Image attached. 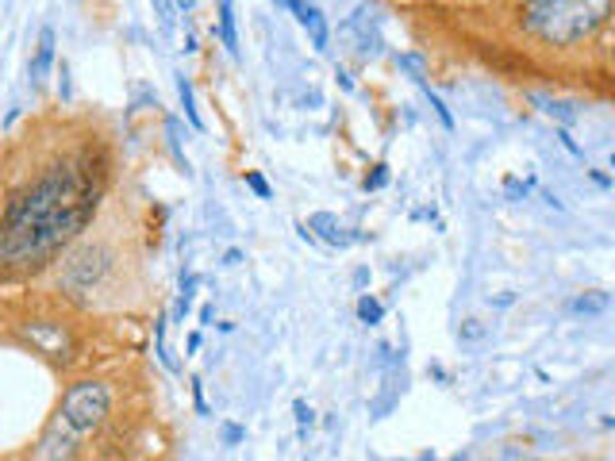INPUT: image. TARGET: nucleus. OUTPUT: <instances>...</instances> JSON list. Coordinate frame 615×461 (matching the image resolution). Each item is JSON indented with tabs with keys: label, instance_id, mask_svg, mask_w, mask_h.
Segmentation results:
<instances>
[{
	"label": "nucleus",
	"instance_id": "nucleus-1",
	"mask_svg": "<svg viewBox=\"0 0 615 461\" xmlns=\"http://www.w3.org/2000/svg\"><path fill=\"white\" fill-rule=\"evenodd\" d=\"M100 181L89 169L65 162L43 173L31 189H23L8 204L0 223V273L39 269L54 258L97 212Z\"/></svg>",
	"mask_w": 615,
	"mask_h": 461
},
{
	"label": "nucleus",
	"instance_id": "nucleus-2",
	"mask_svg": "<svg viewBox=\"0 0 615 461\" xmlns=\"http://www.w3.org/2000/svg\"><path fill=\"white\" fill-rule=\"evenodd\" d=\"M611 16V0H535L527 12V31L538 35L542 43L569 46Z\"/></svg>",
	"mask_w": 615,
	"mask_h": 461
},
{
	"label": "nucleus",
	"instance_id": "nucleus-3",
	"mask_svg": "<svg viewBox=\"0 0 615 461\" xmlns=\"http://www.w3.org/2000/svg\"><path fill=\"white\" fill-rule=\"evenodd\" d=\"M108 408H112L108 384H104V381H77V384H70V389H65L58 416L70 423L77 435H85V430L100 427L104 416H108Z\"/></svg>",
	"mask_w": 615,
	"mask_h": 461
},
{
	"label": "nucleus",
	"instance_id": "nucleus-4",
	"mask_svg": "<svg viewBox=\"0 0 615 461\" xmlns=\"http://www.w3.org/2000/svg\"><path fill=\"white\" fill-rule=\"evenodd\" d=\"M108 254L97 250V246H89V250H81L77 258H70L65 261V273H62V285L65 288H73V293H85V288H92V281L104 273V266H108Z\"/></svg>",
	"mask_w": 615,
	"mask_h": 461
},
{
	"label": "nucleus",
	"instance_id": "nucleus-5",
	"mask_svg": "<svg viewBox=\"0 0 615 461\" xmlns=\"http://www.w3.org/2000/svg\"><path fill=\"white\" fill-rule=\"evenodd\" d=\"M23 338L39 354L54 357V362H70V335H65L58 323H27L23 327Z\"/></svg>",
	"mask_w": 615,
	"mask_h": 461
},
{
	"label": "nucleus",
	"instance_id": "nucleus-6",
	"mask_svg": "<svg viewBox=\"0 0 615 461\" xmlns=\"http://www.w3.org/2000/svg\"><path fill=\"white\" fill-rule=\"evenodd\" d=\"M70 435H77V430H73L70 423L58 416V419L50 423V427H46L39 450H35V454H39V461H70V457H73V438H70Z\"/></svg>",
	"mask_w": 615,
	"mask_h": 461
},
{
	"label": "nucleus",
	"instance_id": "nucleus-7",
	"mask_svg": "<svg viewBox=\"0 0 615 461\" xmlns=\"http://www.w3.org/2000/svg\"><path fill=\"white\" fill-rule=\"evenodd\" d=\"M292 12H296V20L304 23V31H308V39L316 50H327V39H331V31H327V20H323V12H319L316 4H308V0H296L292 4Z\"/></svg>",
	"mask_w": 615,
	"mask_h": 461
},
{
	"label": "nucleus",
	"instance_id": "nucleus-8",
	"mask_svg": "<svg viewBox=\"0 0 615 461\" xmlns=\"http://www.w3.org/2000/svg\"><path fill=\"white\" fill-rule=\"evenodd\" d=\"M308 231H316L323 242H331V246H346V242H354V234H350L331 212H316V215H311V219H308Z\"/></svg>",
	"mask_w": 615,
	"mask_h": 461
},
{
	"label": "nucleus",
	"instance_id": "nucleus-9",
	"mask_svg": "<svg viewBox=\"0 0 615 461\" xmlns=\"http://www.w3.org/2000/svg\"><path fill=\"white\" fill-rule=\"evenodd\" d=\"M50 65H54V27H43L39 43H35V54H31V81H46Z\"/></svg>",
	"mask_w": 615,
	"mask_h": 461
},
{
	"label": "nucleus",
	"instance_id": "nucleus-10",
	"mask_svg": "<svg viewBox=\"0 0 615 461\" xmlns=\"http://www.w3.org/2000/svg\"><path fill=\"white\" fill-rule=\"evenodd\" d=\"M220 39L231 54H239V35H235V8L231 0H220Z\"/></svg>",
	"mask_w": 615,
	"mask_h": 461
},
{
	"label": "nucleus",
	"instance_id": "nucleus-11",
	"mask_svg": "<svg viewBox=\"0 0 615 461\" xmlns=\"http://www.w3.org/2000/svg\"><path fill=\"white\" fill-rule=\"evenodd\" d=\"M611 300H608V293H584V296H577L573 300V312H581V315H596V312H604Z\"/></svg>",
	"mask_w": 615,
	"mask_h": 461
},
{
	"label": "nucleus",
	"instance_id": "nucleus-12",
	"mask_svg": "<svg viewBox=\"0 0 615 461\" xmlns=\"http://www.w3.org/2000/svg\"><path fill=\"white\" fill-rule=\"evenodd\" d=\"M358 319H362V323H369V327H377V323L385 319V308L377 304L373 296H362V300H358Z\"/></svg>",
	"mask_w": 615,
	"mask_h": 461
},
{
	"label": "nucleus",
	"instance_id": "nucleus-13",
	"mask_svg": "<svg viewBox=\"0 0 615 461\" xmlns=\"http://www.w3.org/2000/svg\"><path fill=\"white\" fill-rule=\"evenodd\" d=\"M177 92H181V108H185V119L193 124L196 131H204V124H200V116H196V108H193V85H188L185 77L177 81Z\"/></svg>",
	"mask_w": 615,
	"mask_h": 461
},
{
	"label": "nucleus",
	"instance_id": "nucleus-14",
	"mask_svg": "<svg viewBox=\"0 0 615 461\" xmlns=\"http://www.w3.org/2000/svg\"><path fill=\"white\" fill-rule=\"evenodd\" d=\"M538 104H542V112H546V116L562 119V124H573V119H577L573 104H562V100H538Z\"/></svg>",
	"mask_w": 615,
	"mask_h": 461
},
{
	"label": "nucleus",
	"instance_id": "nucleus-15",
	"mask_svg": "<svg viewBox=\"0 0 615 461\" xmlns=\"http://www.w3.org/2000/svg\"><path fill=\"white\" fill-rule=\"evenodd\" d=\"M193 288H196V277H185L181 281V300H177V319H185L188 308H193Z\"/></svg>",
	"mask_w": 615,
	"mask_h": 461
},
{
	"label": "nucleus",
	"instance_id": "nucleus-16",
	"mask_svg": "<svg viewBox=\"0 0 615 461\" xmlns=\"http://www.w3.org/2000/svg\"><path fill=\"white\" fill-rule=\"evenodd\" d=\"M246 185H250V189L258 192L262 200H269V196H273V189H269V181H266V177H262V173H246Z\"/></svg>",
	"mask_w": 615,
	"mask_h": 461
},
{
	"label": "nucleus",
	"instance_id": "nucleus-17",
	"mask_svg": "<svg viewBox=\"0 0 615 461\" xmlns=\"http://www.w3.org/2000/svg\"><path fill=\"white\" fill-rule=\"evenodd\" d=\"M381 185H389V166H377L373 177H365V192L369 189H381Z\"/></svg>",
	"mask_w": 615,
	"mask_h": 461
},
{
	"label": "nucleus",
	"instance_id": "nucleus-18",
	"mask_svg": "<svg viewBox=\"0 0 615 461\" xmlns=\"http://www.w3.org/2000/svg\"><path fill=\"white\" fill-rule=\"evenodd\" d=\"M242 435H246L242 427H235V423H223V442H227V446H235V442H242Z\"/></svg>",
	"mask_w": 615,
	"mask_h": 461
},
{
	"label": "nucleus",
	"instance_id": "nucleus-19",
	"mask_svg": "<svg viewBox=\"0 0 615 461\" xmlns=\"http://www.w3.org/2000/svg\"><path fill=\"white\" fill-rule=\"evenodd\" d=\"M154 8H158V20H162V27L173 23V8H169V0H154Z\"/></svg>",
	"mask_w": 615,
	"mask_h": 461
},
{
	"label": "nucleus",
	"instance_id": "nucleus-20",
	"mask_svg": "<svg viewBox=\"0 0 615 461\" xmlns=\"http://www.w3.org/2000/svg\"><path fill=\"white\" fill-rule=\"evenodd\" d=\"M292 411H296V423H300V427H308V423H311V408H308L304 400H296V403H292Z\"/></svg>",
	"mask_w": 615,
	"mask_h": 461
},
{
	"label": "nucleus",
	"instance_id": "nucleus-21",
	"mask_svg": "<svg viewBox=\"0 0 615 461\" xmlns=\"http://www.w3.org/2000/svg\"><path fill=\"white\" fill-rule=\"evenodd\" d=\"M481 335H485V327H481L477 319H469V323L461 327V338H481Z\"/></svg>",
	"mask_w": 615,
	"mask_h": 461
},
{
	"label": "nucleus",
	"instance_id": "nucleus-22",
	"mask_svg": "<svg viewBox=\"0 0 615 461\" xmlns=\"http://www.w3.org/2000/svg\"><path fill=\"white\" fill-rule=\"evenodd\" d=\"M193 396H196V411H200V416H208V403H204V392H200V381H196V384H193Z\"/></svg>",
	"mask_w": 615,
	"mask_h": 461
},
{
	"label": "nucleus",
	"instance_id": "nucleus-23",
	"mask_svg": "<svg viewBox=\"0 0 615 461\" xmlns=\"http://www.w3.org/2000/svg\"><path fill=\"white\" fill-rule=\"evenodd\" d=\"M557 139H562V143H565V150H573V154H581V146H577V143H573V139H569V135H565V131H562V135H557Z\"/></svg>",
	"mask_w": 615,
	"mask_h": 461
},
{
	"label": "nucleus",
	"instance_id": "nucleus-24",
	"mask_svg": "<svg viewBox=\"0 0 615 461\" xmlns=\"http://www.w3.org/2000/svg\"><path fill=\"white\" fill-rule=\"evenodd\" d=\"M223 261H227V266H239V261H242V254H239V250H227V258H223Z\"/></svg>",
	"mask_w": 615,
	"mask_h": 461
},
{
	"label": "nucleus",
	"instance_id": "nucleus-25",
	"mask_svg": "<svg viewBox=\"0 0 615 461\" xmlns=\"http://www.w3.org/2000/svg\"><path fill=\"white\" fill-rule=\"evenodd\" d=\"M193 4H196V0H177V8H181V12H188Z\"/></svg>",
	"mask_w": 615,
	"mask_h": 461
},
{
	"label": "nucleus",
	"instance_id": "nucleus-26",
	"mask_svg": "<svg viewBox=\"0 0 615 461\" xmlns=\"http://www.w3.org/2000/svg\"><path fill=\"white\" fill-rule=\"evenodd\" d=\"M277 4H285V8H292V4H296V0H277Z\"/></svg>",
	"mask_w": 615,
	"mask_h": 461
},
{
	"label": "nucleus",
	"instance_id": "nucleus-27",
	"mask_svg": "<svg viewBox=\"0 0 615 461\" xmlns=\"http://www.w3.org/2000/svg\"><path fill=\"white\" fill-rule=\"evenodd\" d=\"M419 461H434V454H423V457H419Z\"/></svg>",
	"mask_w": 615,
	"mask_h": 461
},
{
	"label": "nucleus",
	"instance_id": "nucleus-28",
	"mask_svg": "<svg viewBox=\"0 0 615 461\" xmlns=\"http://www.w3.org/2000/svg\"><path fill=\"white\" fill-rule=\"evenodd\" d=\"M611 169H615V154H611Z\"/></svg>",
	"mask_w": 615,
	"mask_h": 461
}]
</instances>
